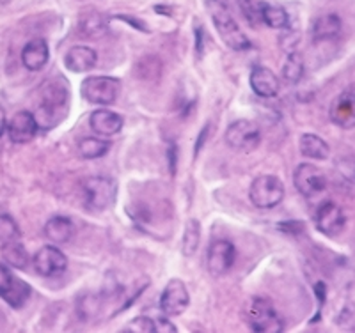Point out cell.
I'll return each mask as SVG.
<instances>
[{
  "label": "cell",
  "instance_id": "cell-37",
  "mask_svg": "<svg viewBox=\"0 0 355 333\" xmlns=\"http://www.w3.org/2000/svg\"><path fill=\"white\" fill-rule=\"evenodd\" d=\"M6 2H9V0H6Z\"/></svg>",
  "mask_w": 355,
  "mask_h": 333
},
{
  "label": "cell",
  "instance_id": "cell-17",
  "mask_svg": "<svg viewBox=\"0 0 355 333\" xmlns=\"http://www.w3.org/2000/svg\"><path fill=\"white\" fill-rule=\"evenodd\" d=\"M50 50L49 43L43 37H34L21 50V62L28 71H40L49 64Z\"/></svg>",
  "mask_w": 355,
  "mask_h": 333
},
{
  "label": "cell",
  "instance_id": "cell-34",
  "mask_svg": "<svg viewBox=\"0 0 355 333\" xmlns=\"http://www.w3.org/2000/svg\"><path fill=\"white\" fill-rule=\"evenodd\" d=\"M215 2H218V4H222V6H226V8H230V4H231V0H215Z\"/></svg>",
  "mask_w": 355,
  "mask_h": 333
},
{
  "label": "cell",
  "instance_id": "cell-11",
  "mask_svg": "<svg viewBox=\"0 0 355 333\" xmlns=\"http://www.w3.org/2000/svg\"><path fill=\"white\" fill-rule=\"evenodd\" d=\"M236 261V249L231 241L217 240L214 241L206 253V266L214 277L226 275Z\"/></svg>",
  "mask_w": 355,
  "mask_h": 333
},
{
  "label": "cell",
  "instance_id": "cell-25",
  "mask_svg": "<svg viewBox=\"0 0 355 333\" xmlns=\"http://www.w3.org/2000/svg\"><path fill=\"white\" fill-rule=\"evenodd\" d=\"M109 142L98 137H85L78 142V153L87 158V160H96V158L105 156L109 153Z\"/></svg>",
  "mask_w": 355,
  "mask_h": 333
},
{
  "label": "cell",
  "instance_id": "cell-22",
  "mask_svg": "<svg viewBox=\"0 0 355 333\" xmlns=\"http://www.w3.org/2000/svg\"><path fill=\"white\" fill-rule=\"evenodd\" d=\"M73 224L69 218L66 217H52L46 224H44V236L50 240L53 245H62L68 243L73 236Z\"/></svg>",
  "mask_w": 355,
  "mask_h": 333
},
{
  "label": "cell",
  "instance_id": "cell-7",
  "mask_svg": "<svg viewBox=\"0 0 355 333\" xmlns=\"http://www.w3.org/2000/svg\"><path fill=\"white\" fill-rule=\"evenodd\" d=\"M226 142L236 151H254L261 142V129L254 120H234L226 129Z\"/></svg>",
  "mask_w": 355,
  "mask_h": 333
},
{
  "label": "cell",
  "instance_id": "cell-18",
  "mask_svg": "<svg viewBox=\"0 0 355 333\" xmlns=\"http://www.w3.org/2000/svg\"><path fill=\"white\" fill-rule=\"evenodd\" d=\"M250 89L258 94L259 98H274L277 96L279 91V80L272 69L265 68V66H256L250 71Z\"/></svg>",
  "mask_w": 355,
  "mask_h": 333
},
{
  "label": "cell",
  "instance_id": "cell-21",
  "mask_svg": "<svg viewBox=\"0 0 355 333\" xmlns=\"http://www.w3.org/2000/svg\"><path fill=\"white\" fill-rule=\"evenodd\" d=\"M300 153L309 160H318L323 161L331 156V147L322 137L315 135V133H304L299 141Z\"/></svg>",
  "mask_w": 355,
  "mask_h": 333
},
{
  "label": "cell",
  "instance_id": "cell-2",
  "mask_svg": "<svg viewBox=\"0 0 355 333\" xmlns=\"http://www.w3.org/2000/svg\"><path fill=\"white\" fill-rule=\"evenodd\" d=\"M243 319L252 332L274 333L283 330V321L277 310L266 298H252L245 305Z\"/></svg>",
  "mask_w": 355,
  "mask_h": 333
},
{
  "label": "cell",
  "instance_id": "cell-32",
  "mask_svg": "<svg viewBox=\"0 0 355 333\" xmlns=\"http://www.w3.org/2000/svg\"><path fill=\"white\" fill-rule=\"evenodd\" d=\"M155 326H157V332H176V326L173 323H169V319H155Z\"/></svg>",
  "mask_w": 355,
  "mask_h": 333
},
{
  "label": "cell",
  "instance_id": "cell-4",
  "mask_svg": "<svg viewBox=\"0 0 355 333\" xmlns=\"http://www.w3.org/2000/svg\"><path fill=\"white\" fill-rule=\"evenodd\" d=\"M117 193L116 181L105 176L87 177L82 183V201L91 211H105L114 204Z\"/></svg>",
  "mask_w": 355,
  "mask_h": 333
},
{
  "label": "cell",
  "instance_id": "cell-9",
  "mask_svg": "<svg viewBox=\"0 0 355 333\" xmlns=\"http://www.w3.org/2000/svg\"><path fill=\"white\" fill-rule=\"evenodd\" d=\"M316 229L325 236H338L347 227V215L334 201H325L318 206L315 215Z\"/></svg>",
  "mask_w": 355,
  "mask_h": 333
},
{
  "label": "cell",
  "instance_id": "cell-19",
  "mask_svg": "<svg viewBox=\"0 0 355 333\" xmlns=\"http://www.w3.org/2000/svg\"><path fill=\"white\" fill-rule=\"evenodd\" d=\"M98 55L91 46H73L66 52L64 66L71 73H87L96 66Z\"/></svg>",
  "mask_w": 355,
  "mask_h": 333
},
{
  "label": "cell",
  "instance_id": "cell-1",
  "mask_svg": "<svg viewBox=\"0 0 355 333\" xmlns=\"http://www.w3.org/2000/svg\"><path fill=\"white\" fill-rule=\"evenodd\" d=\"M206 6H208L210 17L211 20H214L217 33L220 34L222 41H224L231 50H234V52L249 50L250 41L247 39V36L243 34L240 25L234 21L233 15L230 12V8L218 4V2H215V0H206Z\"/></svg>",
  "mask_w": 355,
  "mask_h": 333
},
{
  "label": "cell",
  "instance_id": "cell-28",
  "mask_svg": "<svg viewBox=\"0 0 355 333\" xmlns=\"http://www.w3.org/2000/svg\"><path fill=\"white\" fill-rule=\"evenodd\" d=\"M80 30L87 37H98L107 30V20L100 12H87L80 20Z\"/></svg>",
  "mask_w": 355,
  "mask_h": 333
},
{
  "label": "cell",
  "instance_id": "cell-29",
  "mask_svg": "<svg viewBox=\"0 0 355 333\" xmlns=\"http://www.w3.org/2000/svg\"><path fill=\"white\" fill-rule=\"evenodd\" d=\"M265 4L266 2H263V0H239L240 11L252 27L263 25V8H265Z\"/></svg>",
  "mask_w": 355,
  "mask_h": 333
},
{
  "label": "cell",
  "instance_id": "cell-35",
  "mask_svg": "<svg viewBox=\"0 0 355 333\" xmlns=\"http://www.w3.org/2000/svg\"><path fill=\"white\" fill-rule=\"evenodd\" d=\"M2 325H4V317H2V314H0V328H2Z\"/></svg>",
  "mask_w": 355,
  "mask_h": 333
},
{
  "label": "cell",
  "instance_id": "cell-8",
  "mask_svg": "<svg viewBox=\"0 0 355 333\" xmlns=\"http://www.w3.org/2000/svg\"><path fill=\"white\" fill-rule=\"evenodd\" d=\"M31 285L11 273L9 266L0 264V298L12 309H20L31 298Z\"/></svg>",
  "mask_w": 355,
  "mask_h": 333
},
{
  "label": "cell",
  "instance_id": "cell-20",
  "mask_svg": "<svg viewBox=\"0 0 355 333\" xmlns=\"http://www.w3.org/2000/svg\"><path fill=\"white\" fill-rule=\"evenodd\" d=\"M341 33V18L338 15H323L316 18L313 28H311V36L315 43H325L332 41Z\"/></svg>",
  "mask_w": 355,
  "mask_h": 333
},
{
  "label": "cell",
  "instance_id": "cell-5",
  "mask_svg": "<svg viewBox=\"0 0 355 333\" xmlns=\"http://www.w3.org/2000/svg\"><path fill=\"white\" fill-rule=\"evenodd\" d=\"M249 199L258 209H274L284 199V185L277 176H258L249 188Z\"/></svg>",
  "mask_w": 355,
  "mask_h": 333
},
{
  "label": "cell",
  "instance_id": "cell-14",
  "mask_svg": "<svg viewBox=\"0 0 355 333\" xmlns=\"http://www.w3.org/2000/svg\"><path fill=\"white\" fill-rule=\"evenodd\" d=\"M329 116L338 128H355V85L345 89L343 93L332 101Z\"/></svg>",
  "mask_w": 355,
  "mask_h": 333
},
{
  "label": "cell",
  "instance_id": "cell-26",
  "mask_svg": "<svg viewBox=\"0 0 355 333\" xmlns=\"http://www.w3.org/2000/svg\"><path fill=\"white\" fill-rule=\"evenodd\" d=\"M306 66H304V59L299 52H290L286 62L283 66V78L288 84H299L304 77Z\"/></svg>",
  "mask_w": 355,
  "mask_h": 333
},
{
  "label": "cell",
  "instance_id": "cell-33",
  "mask_svg": "<svg viewBox=\"0 0 355 333\" xmlns=\"http://www.w3.org/2000/svg\"><path fill=\"white\" fill-rule=\"evenodd\" d=\"M6 129H8V116H6V110L0 107V137L4 135Z\"/></svg>",
  "mask_w": 355,
  "mask_h": 333
},
{
  "label": "cell",
  "instance_id": "cell-3",
  "mask_svg": "<svg viewBox=\"0 0 355 333\" xmlns=\"http://www.w3.org/2000/svg\"><path fill=\"white\" fill-rule=\"evenodd\" d=\"M66 112H68V91H64L61 85H50L49 91L44 93L40 109L34 114L37 128H53L61 123Z\"/></svg>",
  "mask_w": 355,
  "mask_h": 333
},
{
  "label": "cell",
  "instance_id": "cell-6",
  "mask_svg": "<svg viewBox=\"0 0 355 333\" xmlns=\"http://www.w3.org/2000/svg\"><path fill=\"white\" fill-rule=\"evenodd\" d=\"M80 93L89 103L109 107L121 93V82L114 77H87L82 82Z\"/></svg>",
  "mask_w": 355,
  "mask_h": 333
},
{
  "label": "cell",
  "instance_id": "cell-27",
  "mask_svg": "<svg viewBox=\"0 0 355 333\" xmlns=\"http://www.w3.org/2000/svg\"><path fill=\"white\" fill-rule=\"evenodd\" d=\"M263 25L270 28H286L290 27V15L281 6L265 4V8H263Z\"/></svg>",
  "mask_w": 355,
  "mask_h": 333
},
{
  "label": "cell",
  "instance_id": "cell-36",
  "mask_svg": "<svg viewBox=\"0 0 355 333\" xmlns=\"http://www.w3.org/2000/svg\"><path fill=\"white\" fill-rule=\"evenodd\" d=\"M354 179H355V169H354Z\"/></svg>",
  "mask_w": 355,
  "mask_h": 333
},
{
  "label": "cell",
  "instance_id": "cell-15",
  "mask_svg": "<svg viewBox=\"0 0 355 333\" xmlns=\"http://www.w3.org/2000/svg\"><path fill=\"white\" fill-rule=\"evenodd\" d=\"M37 129L40 128H37L34 114L28 112V110H21V112L15 114V116L11 117V120H9V141H11L12 144H28V142L36 138Z\"/></svg>",
  "mask_w": 355,
  "mask_h": 333
},
{
  "label": "cell",
  "instance_id": "cell-12",
  "mask_svg": "<svg viewBox=\"0 0 355 333\" xmlns=\"http://www.w3.org/2000/svg\"><path fill=\"white\" fill-rule=\"evenodd\" d=\"M293 185L304 197H313L327 188V177L313 163H300L293 174Z\"/></svg>",
  "mask_w": 355,
  "mask_h": 333
},
{
  "label": "cell",
  "instance_id": "cell-31",
  "mask_svg": "<svg viewBox=\"0 0 355 333\" xmlns=\"http://www.w3.org/2000/svg\"><path fill=\"white\" fill-rule=\"evenodd\" d=\"M126 330L139 333H153L157 332V326H155V319H151V317H137L126 325Z\"/></svg>",
  "mask_w": 355,
  "mask_h": 333
},
{
  "label": "cell",
  "instance_id": "cell-23",
  "mask_svg": "<svg viewBox=\"0 0 355 333\" xmlns=\"http://www.w3.org/2000/svg\"><path fill=\"white\" fill-rule=\"evenodd\" d=\"M2 259L8 266L15 269H25L28 264V252L24 245L20 243V240L9 241L2 245Z\"/></svg>",
  "mask_w": 355,
  "mask_h": 333
},
{
  "label": "cell",
  "instance_id": "cell-16",
  "mask_svg": "<svg viewBox=\"0 0 355 333\" xmlns=\"http://www.w3.org/2000/svg\"><path fill=\"white\" fill-rule=\"evenodd\" d=\"M89 126L100 137H112L123 129V117L107 109H98L89 117Z\"/></svg>",
  "mask_w": 355,
  "mask_h": 333
},
{
  "label": "cell",
  "instance_id": "cell-13",
  "mask_svg": "<svg viewBox=\"0 0 355 333\" xmlns=\"http://www.w3.org/2000/svg\"><path fill=\"white\" fill-rule=\"evenodd\" d=\"M190 303V294L185 282L180 278H173L167 282L166 289L160 296V310L166 316H180L187 310Z\"/></svg>",
  "mask_w": 355,
  "mask_h": 333
},
{
  "label": "cell",
  "instance_id": "cell-24",
  "mask_svg": "<svg viewBox=\"0 0 355 333\" xmlns=\"http://www.w3.org/2000/svg\"><path fill=\"white\" fill-rule=\"evenodd\" d=\"M199 241H201V224H199L198 218H189L185 224V231H183V255H194L199 249Z\"/></svg>",
  "mask_w": 355,
  "mask_h": 333
},
{
  "label": "cell",
  "instance_id": "cell-10",
  "mask_svg": "<svg viewBox=\"0 0 355 333\" xmlns=\"http://www.w3.org/2000/svg\"><path fill=\"white\" fill-rule=\"evenodd\" d=\"M34 269L41 277H59L68 268V259L61 249L55 245H44L36 252L33 259Z\"/></svg>",
  "mask_w": 355,
  "mask_h": 333
},
{
  "label": "cell",
  "instance_id": "cell-30",
  "mask_svg": "<svg viewBox=\"0 0 355 333\" xmlns=\"http://www.w3.org/2000/svg\"><path fill=\"white\" fill-rule=\"evenodd\" d=\"M20 227H18L17 222L12 220V217L0 215V245L9 243V241L20 240Z\"/></svg>",
  "mask_w": 355,
  "mask_h": 333
}]
</instances>
